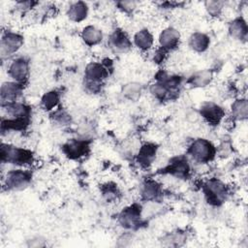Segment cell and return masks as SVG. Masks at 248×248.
Here are the masks:
<instances>
[{
	"label": "cell",
	"instance_id": "cell-18",
	"mask_svg": "<svg viewBox=\"0 0 248 248\" xmlns=\"http://www.w3.org/2000/svg\"><path fill=\"white\" fill-rule=\"evenodd\" d=\"M210 44L209 37L204 33L195 32L189 38V46L190 47L197 52L205 51Z\"/></svg>",
	"mask_w": 248,
	"mask_h": 248
},
{
	"label": "cell",
	"instance_id": "cell-2",
	"mask_svg": "<svg viewBox=\"0 0 248 248\" xmlns=\"http://www.w3.org/2000/svg\"><path fill=\"white\" fill-rule=\"evenodd\" d=\"M0 154L2 163H9L18 166L29 164L32 162L33 158L31 151L6 143H2Z\"/></svg>",
	"mask_w": 248,
	"mask_h": 248
},
{
	"label": "cell",
	"instance_id": "cell-17",
	"mask_svg": "<svg viewBox=\"0 0 248 248\" xmlns=\"http://www.w3.org/2000/svg\"><path fill=\"white\" fill-rule=\"evenodd\" d=\"M229 33L236 40H245L248 33L246 21L242 17L234 18L229 25Z\"/></svg>",
	"mask_w": 248,
	"mask_h": 248
},
{
	"label": "cell",
	"instance_id": "cell-11",
	"mask_svg": "<svg viewBox=\"0 0 248 248\" xmlns=\"http://www.w3.org/2000/svg\"><path fill=\"white\" fill-rule=\"evenodd\" d=\"M21 85L16 81H6L1 85L0 99L1 105L16 102V99L21 94Z\"/></svg>",
	"mask_w": 248,
	"mask_h": 248
},
{
	"label": "cell",
	"instance_id": "cell-25",
	"mask_svg": "<svg viewBox=\"0 0 248 248\" xmlns=\"http://www.w3.org/2000/svg\"><path fill=\"white\" fill-rule=\"evenodd\" d=\"M150 92L155 98L159 100H165L170 93V90L162 82L157 81L150 86Z\"/></svg>",
	"mask_w": 248,
	"mask_h": 248
},
{
	"label": "cell",
	"instance_id": "cell-22",
	"mask_svg": "<svg viewBox=\"0 0 248 248\" xmlns=\"http://www.w3.org/2000/svg\"><path fill=\"white\" fill-rule=\"evenodd\" d=\"M160 185L152 180L146 181L141 187V196L146 201L156 200L160 196Z\"/></svg>",
	"mask_w": 248,
	"mask_h": 248
},
{
	"label": "cell",
	"instance_id": "cell-24",
	"mask_svg": "<svg viewBox=\"0 0 248 248\" xmlns=\"http://www.w3.org/2000/svg\"><path fill=\"white\" fill-rule=\"evenodd\" d=\"M42 107L46 109L50 110L57 107L59 103V95L56 91H48L45 93V95L42 97Z\"/></svg>",
	"mask_w": 248,
	"mask_h": 248
},
{
	"label": "cell",
	"instance_id": "cell-21",
	"mask_svg": "<svg viewBox=\"0 0 248 248\" xmlns=\"http://www.w3.org/2000/svg\"><path fill=\"white\" fill-rule=\"evenodd\" d=\"M212 79V73L208 70L200 71L194 74L188 80V83L193 87H204L210 83Z\"/></svg>",
	"mask_w": 248,
	"mask_h": 248
},
{
	"label": "cell",
	"instance_id": "cell-23",
	"mask_svg": "<svg viewBox=\"0 0 248 248\" xmlns=\"http://www.w3.org/2000/svg\"><path fill=\"white\" fill-rule=\"evenodd\" d=\"M232 115L234 119L244 120L248 115V103L246 99H238L232 105Z\"/></svg>",
	"mask_w": 248,
	"mask_h": 248
},
{
	"label": "cell",
	"instance_id": "cell-1",
	"mask_svg": "<svg viewBox=\"0 0 248 248\" xmlns=\"http://www.w3.org/2000/svg\"><path fill=\"white\" fill-rule=\"evenodd\" d=\"M108 76V70L100 63H89L84 72V86L87 91L96 93L101 89L104 78Z\"/></svg>",
	"mask_w": 248,
	"mask_h": 248
},
{
	"label": "cell",
	"instance_id": "cell-30",
	"mask_svg": "<svg viewBox=\"0 0 248 248\" xmlns=\"http://www.w3.org/2000/svg\"><path fill=\"white\" fill-rule=\"evenodd\" d=\"M70 116L63 110H56L54 112V121L60 125H66L70 122Z\"/></svg>",
	"mask_w": 248,
	"mask_h": 248
},
{
	"label": "cell",
	"instance_id": "cell-31",
	"mask_svg": "<svg viewBox=\"0 0 248 248\" xmlns=\"http://www.w3.org/2000/svg\"><path fill=\"white\" fill-rule=\"evenodd\" d=\"M118 6L124 11H132L134 8H136V3L133 1H124V2H119Z\"/></svg>",
	"mask_w": 248,
	"mask_h": 248
},
{
	"label": "cell",
	"instance_id": "cell-16",
	"mask_svg": "<svg viewBox=\"0 0 248 248\" xmlns=\"http://www.w3.org/2000/svg\"><path fill=\"white\" fill-rule=\"evenodd\" d=\"M88 14V7L87 4L82 1H78L73 3L67 12L69 18L75 22L82 21L86 18Z\"/></svg>",
	"mask_w": 248,
	"mask_h": 248
},
{
	"label": "cell",
	"instance_id": "cell-19",
	"mask_svg": "<svg viewBox=\"0 0 248 248\" xmlns=\"http://www.w3.org/2000/svg\"><path fill=\"white\" fill-rule=\"evenodd\" d=\"M81 39L88 46H95L103 39V33L100 29L93 25H88L81 31Z\"/></svg>",
	"mask_w": 248,
	"mask_h": 248
},
{
	"label": "cell",
	"instance_id": "cell-5",
	"mask_svg": "<svg viewBox=\"0 0 248 248\" xmlns=\"http://www.w3.org/2000/svg\"><path fill=\"white\" fill-rule=\"evenodd\" d=\"M31 174L23 170H13L8 171L5 178V186L8 190H22L29 184Z\"/></svg>",
	"mask_w": 248,
	"mask_h": 248
},
{
	"label": "cell",
	"instance_id": "cell-8",
	"mask_svg": "<svg viewBox=\"0 0 248 248\" xmlns=\"http://www.w3.org/2000/svg\"><path fill=\"white\" fill-rule=\"evenodd\" d=\"M29 73L28 62L23 58H16L11 62L8 68L9 76L14 79V81L20 84L27 78Z\"/></svg>",
	"mask_w": 248,
	"mask_h": 248
},
{
	"label": "cell",
	"instance_id": "cell-4",
	"mask_svg": "<svg viewBox=\"0 0 248 248\" xmlns=\"http://www.w3.org/2000/svg\"><path fill=\"white\" fill-rule=\"evenodd\" d=\"M203 192L207 202L214 205H219L225 202L228 195L225 184L218 179L208 180L203 186Z\"/></svg>",
	"mask_w": 248,
	"mask_h": 248
},
{
	"label": "cell",
	"instance_id": "cell-26",
	"mask_svg": "<svg viewBox=\"0 0 248 248\" xmlns=\"http://www.w3.org/2000/svg\"><path fill=\"white\" fill-rule=\"evenodd\" d=\"M140 85L138 83H130L124 87L123 94L125 97L132 101H136L140 96Z\"/></svg>",
	"mask_w": 248,
	"mask_h": 248
},
{
	"label": "cell",
	"instance_id": "cell-10",
	"mask_svg": "<svg viewBox=\"0 0 248 248\" xmlns=\"http://www.w3.org/2000/svg\"><path fill=\"white\" fill-rule=\"evenodd\" d=\"M140 207L134 204L125 208L119 215V223L126 229H133L140 222Z\"/></svg>",
	"mask_w": 248,
	"mask_h": 248
},
{
	"label": "cell",
	"instance_id": "cell-13",
	"mask_svg": "<svg viewBox=\"0 0 248 248\" xmlns=\"http://www.w3.org/2000/svg\"><path fill=\"white\" fill-rule=\"evenodd\" d=\"M63 152L71 159H78L86 154L88 144L82 140H71L63 145Z\"/></svg>",
	"mask_w": 248,
	"mask_h": 248
},
{
	"label": "cell",
	"instance_id": "cell-3",
	"mask_svg": "<svg viewBox=\"0 0 248 248\" xmlns=\"http://www.w3.org/2000/svg\"><path fill=\"white\" fill-rule=\"evenodd\" d=\"M188 152L195 161L199 163H207L213 159L215 148L207 140L198 139L192 142Z\"/></svg>",
	"mask_w": 248,
	"mask_h": 248
},
{
	"label": "cell",
	"instance_id": "cell-14",
	"mask_svg": "<svg viewBox=\"0 0 248 248\" xmlns=\"http://www.w3.org/2000/svg\"><path fill=\"white\" fill-rule=\"evenodd\" d=\"M167 171L177 177H187L190 172V167L187 159H185L184 157L173 158L170 161V165L167 167Z\"/></svg>",
	"mask_w": 248,
	"mask_h": 248
},
{
	"label": "cell",
	"instance_id": "cell-15",
	"mask_svg": "<svg viewBox=\"0 0 248 248\" xmlns=\"http://www.w3.org/2000/svg\"><path fill=\"white\" fill-rule=\"evenodd\" d=\"M157 153V146L153 143L143 144L138 153V162L142 167H148L154 161Z\"/></svg>",
	"mask_w": 248,
	"mask_h": 248
},
{
	"label": "cell",
	"instance_id": "cell-9",
	"mask_svg": "<svg viewBox=\"0 0 248 248\" xmlns=\"http://www.w3.org/2000/svg\"><path fill=\"white\" fill-rule=\"evenodd\" d=\"M108 45L113 51L122 53V52H126L130 49L132 43H131L128 35L123 30L116 29L109 36Z\"/></svg>",
	"mask_w": 248,
	"mask_h": 248
},
{
	"label": "cell",
	"instance_id": "cell-6",
	"mask_svg": "<svg viewBox=\"0 0 248 248\" xmlns=\"http://www.w3.org/2000/svg\"><path fill=\"white\" fill-rule=\"evenodd\" d=\"M22 43H23V38L20 35L13 32L5 33L2 36L1 42H0L1 57L5 58L13 55L21 47Z\"/></svg>",
	"mask_w": 248,
	"mask_h": 248
},
{
	"label": "cell",
	"instance_id": "cell-7",
	"mask_svg": "<svg viewBox=\"0 0 248 248\" xmlns=\"http://www.w3.org/2000/svg\"><path fill=\"white\" fill-rule=\"evenodd\" d=\"M201 115L210 125L215 126L223 119L225 112L224 109L217 104L207 102L201 107Z\"/></svg>",
	"mask_w": 248,
	"mask_h": 248
},
{
	"label": "cell",
	"instance_id": "cell-27",
	"mask_svg": "<svg viewBox=\"0 0 248 248\" xmlns=\"http://www.w3.org/2000/svg\"><path fill=\"white\" fill-rule=\"evenodd\" d=\"M224 3L221 1H206L204 3L207 13L212 16H218L223 9Z\"/></svg>",
	"mask_w": 248,
	"mask_h": 248
},
{
	"label": "cell",
	"instance_id": "cell-29",
	"mask_svg": "<svg viewBox=\"0 0 248 248\" xmlns=\"http://www.w3.org/2000/svg\"><path fill=\"white\" fill-rule=\"evenodd\" d=\"M164 239H165V241L169 242V244H167V245H169V246H177V245L181 244V242L184 239V236H183V234L176 232V233L168 234Z\"/></svg>",
	"mask_w": 248,
	"mask_h": 248
},
{
	"label": "cell",
	"instance_id": "cell-12",
	"mask_svg": "<svg viewBox=\"0 0 248 248\" xmlns=\"http://www.w3.org/2000/svg\"><path fill=\"white\" fill-rule=\"evenodd\" d=\"M180 39L179 32L173 27L164 29L159 35V44L164 50H170L178 46Z\"/></svg>",
	"mask_w": 248,
	"mask_h": 248
},
{
	"label": "cell",
	"instance_id": "cell-28",
	"mask_svg": "<svg viewBox=\"0 0 248 248\" xmlns=\"http://www.w3.org/2000/svg\"><path fill=\"white\" fill-rule=\"evenodd\" d=\"M102 193H103V196L108 201H112V200H115L117 198L118 190H117V187H116L115 184L108 183V184L104 185V187L102 189Z\"/></svg>",
	"mask_w": 248,
	"mask_h": 248
},
{
	"label": "cell",
	"instance_id": "cell-20",
	"mask_svg": "<svg viewBox=\"0 0 248 248\" xmlns=\"http://www.w3.org/2000/svg\"><path fill=\"white\" fill-rule=\"evenodd\" d=\"M134 43L141 50H148L153 45V36L147 29L138 31L134 36Z\"/></svg>",
	"mask_w": 248,
	"mask_h": 248
}]
</instances>
